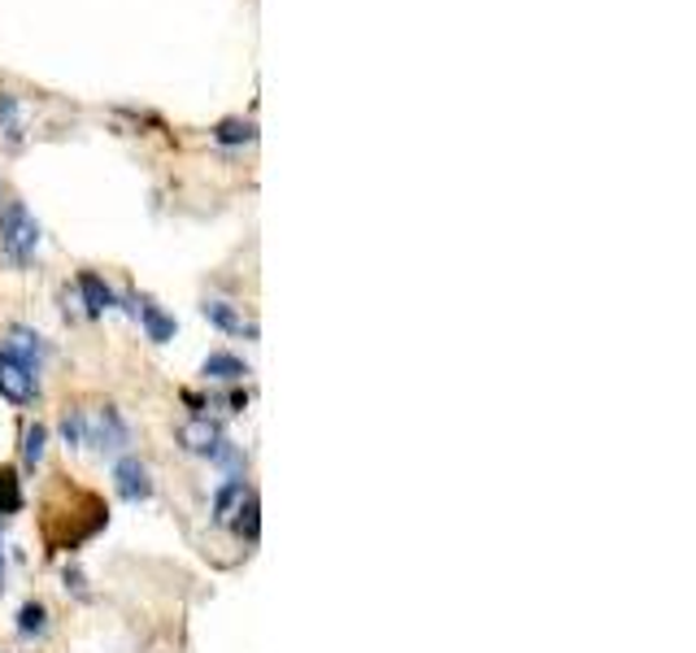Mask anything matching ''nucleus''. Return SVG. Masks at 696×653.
<instances>
[{"label": "nucleus", "mask_w": 696, "mask_h": 653, "mask_svg": "<svg viewBox=\"0 0 696 653\" xmlns=\"http://www.w3.org/2000/svg\"><path fill=\"white\" fill-rule=\"evenodd\" d=\"M79 297H83V305H88V314L97 318V314H105V309H113L118 305V297H113V288L100 279L97 270H83L79 275Z\"/></svg>", "instance_id": "9d476101"}, {"label": "nucleus", "mask_w": 696, "mask_h": 653, "mask_svg": "<svg viewBox=\"0 0 696 653\" xmlns=\"http://www.w3.org/2000/svg\"><path fill=\"white\" fill-rule=\"evenodd\" d=\"M131 314L145 323V332H149L152 345H166V340H175V318H170V314H166V309H161L157 301H149V297H145L140 305H131Z\"/></svg>", "instance_id": "6e6552de"}, {"label": "nucleus", "mask_w": 696, "mask_h": 653, "mask_svg": "<svg viewBox=\"0 0 696 653\" xmlns=\"http://www.w3.org/2000/svg\"><path fill=\"white\" fill-rule=\"evenodd\" d=\"M0 593H4V536H0Z\"/></svg>", "instance_id": "a211bd4d"}, {"label": "nucleus", "mask_w": 696, "mask_h": 653, "mask_svg": "<svg viewBox=\"0 0 696 653\" xmlns=\"http://www.w3.org/2000/svg\"><path fill=\"white\" fill-rule=\"evenodd\" d=\"M213 140H218V145H227V149H236V145H252V140H257V127L245 122V118H222V122L213 127Z\"/></svg>", "instance_id": "ddd939ff"}, {"label": "nucleus", "mask_w": 696, "mask_h": 653, "mask_svg": "<svg viewBox=\"0 0 696 653\" xmlns=\"http://www.w3.org/2000/svg\"><path fill=\"white\" fill-rule=\"evenodd\" d=\"M252 488H245V479H231V484H222L218 488V497H213V523L218 527H231L236 523V514L245 509V502H249Z\"/></svg>", "instance_id": "0eeeda50"}, {"label": "nucleus", "mask_w": 696, "mask_h": 653, "mask_svg": "<svg viewBox=\"0 0 696 653\" xmlns=\"http://www.w3.org/2000/svg\"><path fill=\"white\" fill-rule=\"evenodd\" d=\"M4 353H13L18 362H27V366H36V370H40V362H44V340H40L31 327H9Z\"/></svg>", "instance_id": "9b49d317"}, {"label": "nucleus", "mask_w": 696, "mask_h": 653, "mask_svg": "<svg viewBox=\"0 0 696 653\" xmlns=\"http://www.w3.org/2000/svg\"><path fill=\"white\" fill-rule=\"evenodd\" d=\"M40 240H44V231H40V222L31 218V209L22 201H9L0 209V257L9 261V266H27L36 249H40Z\"/></svg>", "instance_id": "f257e3e1"}, {"label": "nucleus", "mask_w": 696, "mask_h": 653, "mask_svg": "<svg viewBox=\"0 0 696 653\" xmlns=\"http://www.w3.org/2000/svg\"><path fill=\"white\" fill-rule=\"evenodd\" d=\"M113 488H118V497H122V502H131V505L149 502V497H152L149 466H145L136 453L118 457V466H113Z\"/></svg>", "instance_id": "39448f33"}, {"label": "nucleus", "mask_w": 696, "mask_h": 653, "mask_svg": "<svg viewBox=\"0 0 696 653\" xmlns=\"http://www.w3.org/2000/svg\"><path fill=\"white\" fill-rule=\"evenodd\" d=\"M200 314H205L218 332H227V336H249V340H257V323L240 314V305L222 301V297H209V301L200 305Z\"/></svg>", "instance_id": "423d86ee"}, {"label": "nucleus", "mask_w": 696, "mask_h": 653, "mask_svg": "<svg viewBox=\"0 0 696 653\" xmlns=\"http://www.w3.org/2000/svg\"><path fill=\"white\" fill-rule=\"evenodd\" d=\"M261 505H257V493H249V502H245V509L236 514V532L249 541V545H257V532H261Z\"/></svg>", "instance_id": "dca6fc26"}, {"label": "nucleus", "mask_w": 696, "mask_h": 653, "mask_svg": "<svg viewBox=\"0 0 696 653\" xmlns=\"http://www.w3.org/2000/svg\"><path fill=\"white\" fill-rule=\"evenodd\" d=\"M0 140L9 149L22 145V105H18V97H9V92H0Z\"/></svg>", "instance_id": "f8f14e48"}, {"label": "nucleus", "mask_w": 696, "mask_h": 653, "mask_svg": "<svg viewBox=\"0 0 696 653\" xmlns=\"http://www.w3.org/2000/svg\"><path fill=\"white\" fill-rule=\"evenodd\" d=\"M22 509V488H18V471L0 466V514H18Z\"/></svg>", "instance_id": "2eb2a0df"}, {"label": "nucleus", "mask_w": 696, "mask_h": 653, "mask_svg": "<svg viewBox=\"0 0 696 653\" xmlns=\"http://www.w3.org/2000/svg\"><path fill=\"white\" fill-rule=\"evenodd\" d=\"M79 436H83V445H92L100 453H118L131 445V427L113 405L79 409Z\"/></svg>", "instance_id": "f03ea898"}, {"label": "nucleus", "mask_w": 696, "mask_h": 653, "mask_svg": "<svg viewBox=\"0 0 696 653\" xmlns=\"http://www.w3.org/2000/svg\"><path fill=\"white\" fill-rule=\"evenodd\" d=\"M200 375H205V379H222V384H240V379L249 375V362L236 357V353H209V357L200 362Z\"/></svg>", "instance_id": "1a4fd4ad"}, {"label": "nucleus", "mask_w": 696, "mask_h": 653, "mask_svg": "<svg viewBox=\"0 0 696 653\" xmlns=\"http://www.w3.org/2000/svg\"><path fill=\"white\" fill-rule=\"evenodd\" d=\"M44 441H49V432L36 423V427H27V441H22V466L27 471H36L40 466V457H44Z\"/></svg>", "instance_id": "f3484780"}, {"label": "nucleus", "mask_w": 696, "mask_h": 653, "mask_svg": "<svg viewBox=\"0 0 696 653\" xmlns=\"http://www.w3.org/2000/svg\"><path fill=\"white\" fill-rule=\"evenodd\" d=\"M49 632V610L40 602H27L18 610V636L22 641H36V636H44Z\"/></svg>", "instance_id": "4468645a"}, {"label": "nucleus", "mask_w": 696, "mask_h": 653, "mask_svg": "<svg viewBox=\"0 0 696 653\" xmlns=\"http://www.w3.org/2000/svg\"><path fill=\"white\" fill-rule=\"evenodd\" d=\"M179 441H183V449L197 453V457H209V462H236L231 441H227V436H222V427H218V423H209V418H192V423H183V427H179Z\"/></svg>", "instance_id": "7ed1b4c3"}, {"label": "nucleus", "mask_w": 696, "mask_h": 653, "mask_svg": "<svg viewBox=\"0 0 696 653\" xmlns=\"http://www.w3.org/2000/svg\"><path fill=\"white\" fill-rule=\"evenodd\" d=\"M36 393H40V370L0 349V397L13 405H31Z\"/></svg>", "instance_id": "20e7f679"}]
</instances>
